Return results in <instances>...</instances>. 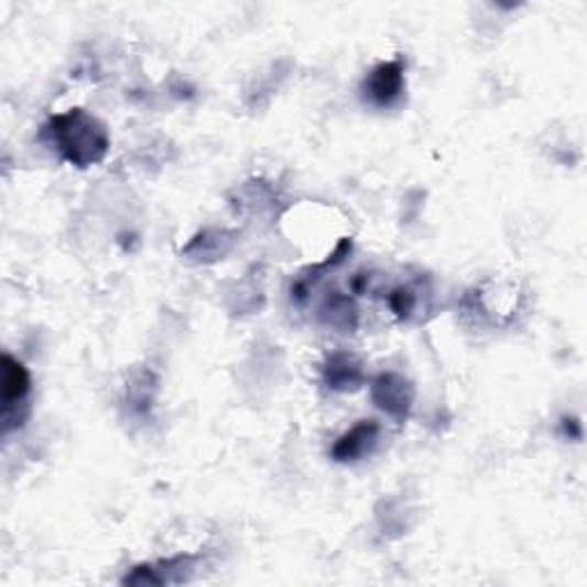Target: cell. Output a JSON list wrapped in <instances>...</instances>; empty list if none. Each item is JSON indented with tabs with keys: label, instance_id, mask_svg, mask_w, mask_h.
<instances>
[{
	"label": "cell",
	"instance_id": "cell-1",
	"mask_svg": "<svg viewBox=\"0 0 587 587\" xmlns=\"http://www.w3.org/2000/svg\"><path fill=\"white\" fill-rule=\"evenodd\" d=\"M44 138L55 152L76 167L101 163L110 150L106 124L86 108H72L53 116L44 127Z\"/></svg>",
	"mask_w": 587,
	"mask_h": 587
},
{
	"label": "cell",
	"instance_id": "cell-2",
	"mask_svg": "<svg viewBox=\"0 0 587 587\" xmlns=\"http://www.w3.org/2000/svg\"><path fill=\"white\" fill-rule=\"evenodd\" d=\"M31 390L33 379L28 368L14 356H3V432L10 434L12 430H19L28 413H31Z\"/></svg>",
	"mask_w": 587,
	"mask_h": 587
},
{
	"label": "cell",
	"instance_id": "cell-3",
	"mask_svg": "<svg viewBox=\"0 0 587 587\" xmlns=\"http://www.w3.org/2000/svg\"><path fill=\"white\" fill-rule=\"evenodd\" d=\"M372 402L390 417H395L398 423H404L413 402H415V388L413 383L398 374V372H381L372 381Z\"/></svg>",
	"mask_w": 587,
	"mask_h": 587
},
{
	"label": "cell",
	"instance_id": "cell-4",
	"mask_svg": "<svg viewBox=\"0 0 587 587\" xmlns=\"http://www.w3.org/2000/svg\"><path fill=\"white\" fill-rule=\"evenodd\" d=\"M406 88L404 78V63L402 61H388L377 65L366 80H362L360 93L368 104L377 108H390L393 106Z\"/></svg>",
	"mask_w": 587,
	"mask_h": 587
},
{
	"label": "cell",
	"instance_id": "cell-5",
	"mask_svg": "<svg viewBox=\"0 0 587 587\" xmlns=\"http://www.w3.org/2000/svg\"><path fill=\"white\" fill-rule=\"evenodd\" d=\"M195 574V557L177 555L171 561H159L150 565L133 567L122 583L124 585H177L191 580Z\"/></svg>",
	"mask_w": 587,
	"mask_h": 587
},
{
	"label": "cell",
	"instance_id": "cell-6",
	"mask_svg": "<svg viewBox=\"0 0 587 587\" xmlns=\"http://www.w3.org/2000/svg\"><path fill=\"white\" fill-rule=\"evenodd\" d=\"M379 436H381V427L377 421H360L349 432H345L338 441H335L330 457L338 464H354L374 453Z\"/></svg>",
	"mask_w": 587,
	"mask_h": 587
},
{
	"label": "cell",
	"instance_id": "cell-7",
	"mask_svg": "<svg viewBox=\"0 0 587 587\" xmlns=\"http://www.w3.org/2000/svg\"><path fill=\"white\" fill-rule=\"evenodd\" d=\"M324 383L335 393H354L366 383L362 362L347 351H333L324 362Z\"/></svg>",
	"mask_w": 587,
	"mask_h": 587
},
{
	"label": "cell",
	"instance_id": "cell-8",
	"mask_svg": "<svg viewBox=\"0 0 587 587\" xmlns=\"http://www.w3.org/2000/svg\"><path fill=\"white\" fill-rule=\"evenodd\" d=\"M235 237L237 235L228 232V230H205L184 248L182 256L191 262H198V264L218 262L232 250Z\"/></svg>",
	"mask_w": 587,
	"mask_h": 587
},
{
	"label": "cell",
	"instance_id": "cell-9",
	"mask_svg": "<svg viewBox=\"0 0 587 587\" xmlns=\"http://www.w3.org/2000/svg\"><path fill=\"white\" fill-rule=\"evenodd\" d=\"M322 319L330 328H338L340 333H351L358 326V307L349 296L335 292L322 305Z\"/></svg>",
	"mask_w": 587,
	"mask_h": 587
},
{
	"label": "cell",
	"instance_id": "cell-10",
	"mask_svg": "<svg viewBox=\"0 0 587 587\" xmlns=\"http://www.w3.org/2000/svg\"><path fill=\"white\" fill-rule=\"evenodd\" d=\"M417 305V298H415V292L411 287H398L393 294H390V307H393V313L398 317H409Z\"/></svg>",
	"mask_w": 587,
	"mask_h": 587
}]
</instances>
